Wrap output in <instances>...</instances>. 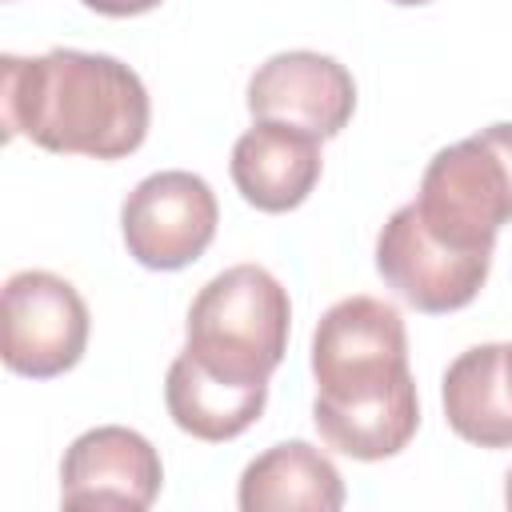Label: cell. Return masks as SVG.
Here are the masks:
<instances>
[{"mask_svg": "<svg viewBox=\"0 0 512 512\" xmlns=\"http://www.w3.org/2000/svg\"><path fill=\"white\" fill-rule=\"evenodd\" d=\"M312 424L352 460H388L420 428V396L408 368V328L380 296L336 300L312 332Z\"/></svg>", "mask_w": 512, "mask_h": 512, "instance_id": "1", "label": "cell"}, {"mask_svg": "<svg viewBox=\"0 0 512 512\" xmlns=\"http://www.w3.org/2000/svg\"><path fill=\"white\" fill-rule=\"evenodd\" d=\"M4 140L28 136L44 152L120 160L152 124L144 80L116 56L52 48L44 56H0Z\"/></svg>", "mask_w": 512, "mask_h": 512, "instance_id": "2", "label": "cell"}, {"mask_svg": "<svg viewBox=\"0 0 512 512\" xmlns=\"http://www.w3.org/2000/svg\"><path fill=\"white\" fill-rule=\"evenodd\" d=\"M288 328V288L260 264H232L196 292L176 364L236 392L268 396V376L288 352Z\"/></svg>", "mask_w": 512, "mask_h": 512, "instance_id": "3", "label": "cell"}, {"mask_svg": "<svg viewBox=\"0 0 512 512\" xmlns=\"http://www.w3.org/2000/svg\"><path fill=\"white\" fill-rule=\"evenodd\" d=\"M412 208L444 244L492 256L500 228L512 224V120L440 148L420 176Z\"/></svg>", "mask_w": 512, "mask_h": 512, "instance_id": "4", "label": "cell"}, {"mask_svg": "<svg viewBox=\"0 0 512 512\" xmlns=\"http://www.w3.org/2000/svg\"><path fill=\"white\" fill-rule=\"evenodd\" d=\"M88 304L56 272L24 268L8 276L0 300V356L16 376L52 380L80 364L88 348Z\"/></svg>", "mask_w": 512, "mask_h": 512, "instance_id": "5", "label": "cell"}, {"mask_svg": "<svg viewBox=\"0 0 512 512\" xmlns=\"http://www.w3.org/2000/svg\"><path fill=\"white\" fill-rule=\"evenodd\" d=\"M220 204L204 176L164 168L144 176L120 208L124 248L152 272H180L196 264L216 240Z\"/></svg>", "mask_w": 512, "mask_h": 512, "instance_id": "6", "label": "cell"}, {"mask_svg": "<svg viewBox=\"0 0 512 512\" xmlns=\"http://www.w3.org/2000/svg\"><path fill=\"white\" fill-rule=\"evenodd\" d=\"M492 268V256L460 252L432 236L412 204L396 208L376 236L380 280L416 312L444 316L476 300Z\"/></svg>", "mask_w": 512, "mask_h": 512, "instance_id": "7", "label": "cell"}, {"mask_svg": "<svg viewBox=\"0 0 512 512\" xmlns=\"http://www.w3.org/2000/svg\"><path fill=\"white\" fill-rule=\"evenodd\" d=\"M164 464L148 436L124 424L80 432L60 460L64 508H124L144 512L160 496Z\"/></svg>", "mask_w": 512, "mask_h": 512, "instance_id": "8", "label": "cell"}, {"mask_svg": "<svg viewBox=\"0 0 512 512\" xmlns=\"http://www.w3.org/2000/svg\"><path fill=\"white\" fill-rule=\"evenodd\" d=\"M248 112L252 120L292 124L332 140L356 112V80L336 56L308 48L276 52L248 80Z\"/></svg>", "mask_w": 512, "mask_h": 512, "instance_id": "9", "label": "cell"}, {"mask_svg": "<svg viewBox=\"0 0 512 512\" xmlns=\"http://www.w3.org/2000/svg\"><path fill=\"white\" fill-rule=\"evenodd\" d=\"M232 184L236 192L260 208V212H292L300 208L324 168L320 156V136L276 124V120H256L236 144H232Z\"/></svg>", "mask_w": 512, "mask_h": 512, "instance_id": "10", "label": "cell"}, {"mask_svg": "<svg viewBox=\"0 0 512 512\" xmlns=\"http://www.w3.org/2000/svg\"><path fill=\"white\" fill-rule=\"evenodd\" d=\"M448 428L476 448H512V340L464 348L440 380Z\"/></svg>", "mask_w": 512, "mask_h": 512, "instance_id": "11", "label": "cell"}, {"mask_svg": "<svg viewBox=\"0 0 512 512\" xmlns=\"http://www.w3.org/2000/svg\"><path fill=\"white\" fill-rule=\"evenodd\" d=\"M236 504L244 512H336L344 508V480L320 448L308 440H284L248 460Z\"/></svg>", "mask_w": 512, "mask_h": 512, "instance_id": "12", "label": "cell"}, {"mask_svg": "<svg viewBox=\"0 0 512 512\" xmlns=\"http://www.w3.org/2000/svg\"><path fill=\"white\" fill-rule=\"evenodd\" d=\"M160 0H84V8L100 12V16H140L152 12Z\"/></svg>", "mask_w": 512, "mask_h": 512, "instance_id": "13", "label": "cell"}, {"mask_svg": "<svg viewBox=\"0 0 512 512\" xmlns=\"http://www.w3.org/2000/svg\"><path fill=\"white\" fill-rule=\"evenodd\" d=\"M504 504L512 508V472H508V484H504Z\"/></svg>", "mask_w": 512, "mask_h": 512, "instance_id": "14", "label": "cell"}, {"mask_svg": "<svg viewBox=\"0 0 512 512\" xmlns=\"http://www.w3.org/2000/svg\"><path fill=\"white\" fill-rule=\"evenodd\" d=\"M392 4H404V8H416V4H428V0H392Z\"/></svg>", "mask_w": 512, "mask_h": 512, "instance_id": "15", "label": "cell"}]
</instances>
